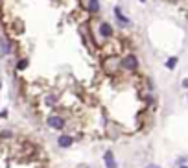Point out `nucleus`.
<instances>
[{"label":"nucleus","instance_id":"obj_1","mask_svg":"<svg viewBox=\"0 0 188 168\" xmlns=\"http://www.w3.org/2000/svg\"><path fill=\"white\" fill-rule=\"evenodd\" d=\"M122 67H124L126 70H137V67H138V59L133 56V54H129V56H126L124 59H122Z\"/></svg>","mask_w":188,"mask_h":168},{"label":"nucleus","instance_id":"obj_2","mask_svg":"<svg viewBox=\"0 0 188 168\" xmlns=\"http://www.w3.org/2000/svg\"><path fill=\"white\" fill-rule=\"evenodd\" d=\"M48 126L52 129H63L65 128V118L57 117V114H52V117L48 118Z\"/></svg>","mask_w":188,"mask_h":168},{"label":"nucleus","instance_id":"obj_3","mask_svg":"<svg viewBox=\"0 0 188 168\" xmlns=\"http://www.w3.org/2000/svg\"><path fill=\"white\" fill-rule=\"evenodd\" d=\"M103 161H105V166L107 168H118V163L114 161V155H113V152H105L103 153Z\"/></svg>","mask_w":188,"mask_h":168},{"label":"nucleus","instance_id":"obj_4","mask_svg":"<svg viewBox=\"0 0 188 168\" xmlns=\"http://www.w3.org/2000/svg\"><path fill=\"white\" fill-rule=\"evenodd\" d=\"M72 142H74L72 135H61V137L57 139V146H59V148H70Z\"/></svg>","mask_w":188,"mask_h":168},{"label":"nucleus","instance_id":"obj_5","mask_svg":"<svg viewBox=\"0 0 188 168\" xmlns=\"http://www.w3.org/2000/svg\"><path fill=\"white\" fill-rule=\"evenodd\" d=\"M100 35L105 37V39L113 35V28H111L109 22H102V24H100Z\"/></svg>","mask_w":188,"mask_h":168},{"label":"nucleus","instance_id":"obj_6","mask_svg":"<svg viewBox=\"0 0 188 168\" xmlns=\"http://www.w3.org/2000/svg\"><path fill=\"white\" fill-rule=\"evenodd\" d=\"M114 15H116L118 22H120L122 26H127V24H129V19H127V17H126L124 13H122V7H118V6L114 7Z\"/></svg>","mask_w":188,"mask_h":168},{"label":"nucleus","instance_id":"obj_7","mask_svg":"<svg viewBox=\"0 0 188 168\" xmlns=\"http://www.w3.org/2000/svg\"><path fill=\"white\" fill-rule=\"evenodd\" d=\"M87 11L88 13H98L100 11V2L98 0H88L87 2Z\"/></svg>","mask_w":188,"mask_h":168},{"label":"nucleus","instance_id":"obj_8","mask_svg":"<svg viewBox=\"0 0 188 168\" xmlns=\"http://www.w3.org/2000/svg\"><path fill=\"white\" fill-rule=\"evenodd\" d=\"M177 67V57H170L168 61H166V68H170V70H173Z\"/></svg>","mask_w":188,"mask_h":168},{"label":"nucleus","instance_id":"obj_9","mask_svg":"<svg viewBox=\"0 0 188 168\" xmlns=\"http://www.w3.org/2000/svg\"><path fill=\"white\" fill-rule=\"evenodd\" d=\"M26 67H28V59H20V61L17 63V68H19V70H24Z\"/></svg>","mask_w":188,"mask_h":168},{"label":"nucleus","instance_id":"obj_10","mask_svg":"<svg viewBox=\"0 0 188 168\" xmlns=\"http://www.w3.org/2000/svg\"><path fill=\"white\" fill-rule=\"evenodd\" d=\"M9 135H11L9 131H2V133H0V137H9Z\"/></svg>","mask_w":188,"mask_h":168},{"label":"nucleus","instance_id":"obj_11","mask_svg":"<svg viewBox=\"0 0 188 168\" xmlns=\"http://www.w3.org/2000/svg\"><path fill=\"white\" fill-rule=\"evenodd\" d=\"M183 87H184V89H188V78H186V80H183Z\"/></svg>","mask_w":188,"mask_h":168},{"label":"nucleus","instance_id":"obj_12","mask_svg":"<svg viewBox=\"0 0 188 168\" xmlns=\"http://www.w3.org/2000/svg\"><path fill=\"white\" fill-rule=\"evenodd\" d=\"M146 168H161V166H157V164H148Z\"/></svg>","mask_w":188,"mask_h":168},{"label":"nucleus","instance_id":"obj_13","mask_svg":"<svg viewBox=\"0 0 188 168\" xmlns=\"http://www.w3.org/2000/svg\"><path fill=\"white\" fill-rule=\"evenodd\" d=\"M179 168H188V166H179Z\"/></svg>","mask_w":188,"mask_h":168},{"label":"nucleus","instance_id":"obj_14","mask_svg":"<svg viewBox=\"0 0 188 168\" xmlns=\"http://www.w3.org/2000/svg\"><path fill=\"white\" fill-rule=\"evenodd\" d=\"M186 100H188V94H186Z\"/></svg>","mask_w":188,"mask_h":168}]
</instances>
